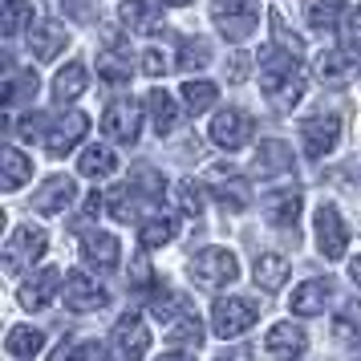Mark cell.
I'll use <instances>...</instances> for the list:
<instances>
[{
  "mask_svg": "<svg viewBox=\"0 0 361 361\" xmlns=\"http://www.w3.org/2000/svg\"><path fill=\"white\" fill-rule=\"evenodd\" d=\"M260 85L264 94H272L276 106H296L305 94V69L293 53L284 49H264L260 53Z\"/></svg>",
  "mask_w": 361,
  "mask_h": 361,
  "instance_id": "1",
  "label": "cell"
},
{
  "mask_svg": "<svg viewBox=\"0 0 361 361\" xmlns=\"http://www.w3.org/2000/svg\"><path fill=\"white\" fill-rule=\"evenodd\" d=\"M187 272H191V280L199 288H224V284H231L240 276V264H235V256L228 247H203V252L191 256Z\"/></svg>",
  "mask_w": 361,
  "mask_h": 361,
  "instance_id": "2",
  "label": "cell"
},
{
  "mask_svg": "<svg viewBox=\"0 0 361 361\" xmlns=\"http://www.w3.org/2000/svg\"><path fill=\"white\" fill-rule=\"evenodd\" d=\"M212 20L219 25V33L228 41H247L260 25V8L252 0H212Z\"/></svg>",
  "mask_w": 361,
  "mask_h": 361,
  "instance_id": "3",
  "label": "cell"
},
{
  "mask_svg": "<svg viewBox=\"0 0 361 361\" xmlns=\"http://www.w3.org/2000/svg\"><path fill=\"white\" fill-rule=\"evenodd\" d=\"M45 231L33 228V224H20L17 231H13V240L4 244V272L8 276H17V272H25L33 260H41L45 256Z\"/></svg>",
  "mask_w": 361,
  "mask_h": 361,
  "instance_id": "4",
  "label": "cell"
},
{
  "mask_svg": "<svg viewBox=\"0 0 361 361\" xmlns=\"http://www.w3.org/2000/svg\"><path fill=\"white\" fill-rule=\"evenodd\" d=\"M138 126H142V110H138V102H130V98L110 102L106 114H102V134H106L110 142H122V147H134V142H138Z\"/></svg>",
  "mask_w": 361,
  "mask_h": 361,
  "instance_id": "5",
  "label": "cell"
},
{
  "mask_svg": "<svg viewBox=\"0 0 361 361\" xmlns=\"http://www.w3.org/2000/svg\"><path fill=\"white\" fill-rule=\"evenodd\" d=\"M256 321H260V317H256V305H252V300H244V296L215 300V309H212L215 337H240V333H247Z\"/></svg>",
  "mask_w": 361,
  "mask_h": 361,
  "instance_id": "6",
  "label": "cell"
},
{
  "mask_svg": "<svg viewBox=\"0 0 361 361\" xmlns=\"http://www.w3.org/2000/svg\"><path fill=\"white\" fill-rule=\"evenodd\" d=\"M317 247L325 260H341L345 247H349V228H345L341 212L333 203H321L317 207Z\"/></svg>",
  "mask_w": 361,
  "mask_h": 361,
  "instance_id": "7",
  "label": "cell"
},
{
  "mask_svg": "<svg viewBox=\"0 0 361 361\" xmlns=\"http://www.w3.org/2000/svg\"><path fill=\"white\" fill-rule=\"evenodd\" d=\"M247 138H252V118H247L244 110L228 106V110H219V114L212 118V142L215 147L240 150V147H247Z\"/></svg>",
  "mask_w": 361,
  "mask_h": 361,
  "instance_id": "8",
  "label": "cell"
},
{
  "mask_svg": "<svg viewBox=\"0 0 361 361\" xmlns=\"http://www.w3.org/2000/svg\"><path fill=\"white\" fill-rule=\"evenodd\" d=\"M300 138H305V154L309 159H325L329 150L337 147V138H341V118H333V114L309 118L300 126Z\"/></svg>",
  "mask_w": 361,
  "mask_h": 361,
  "instance_id": "9",
  "label": "cell"
},
{
  "mask_svg": "<svg viewBox=\"0 0 361 361\" xmlns=\"http://www.w3.org/2000/svg\"><path fill=\"white\" fill-rule=\"evenodd\" d=\"M85 130H90V118L73 110V114L57 118V122H53V130H45V138H41V142H45V150H49L53 159H61V154H69V150L82 142Z\"/></svg>",
  "mask_w": 361,
  "mask_h": 361,
  "instance_id": "10",
  "label": "cell"
},
{
  "mask_svg": "<svg viewBox=\"0 0 361 361\" xmlns=\"http://www.w3.org/2000/svg\"><path fill=\"white\" fill-rule=\"evenodd\" d=\"M114 349L122 361H142L150 349V329L142 317H122L114 325Z\"/></svg>",
  "mask_w": 361,
  "mask_h": 361,
  "instance_id": "11",
  "label": "cell"
},
{
  "mask_svg": "<svg viewBox=\"0 0 361 361\" xmlns=\"http://www.w3.org/2000/svg\"><path fill=\"white\" fill-rule=\"evenodd\" d=\"M300 207H305V195H300L296 187H280V191H268V195L260 199V212L272 228H293Z\"/></svg>",
  "mask_w": 361,
  "mask_h": 361,
  "instance_id": "12",
  "label": "cell"
},
{
  "mask_svg": "<svg viewBox=\"0 0 361 361\" xmlns=\"http://www.w3.org/2000/svg\"><path fill=\"white\" fill-rule=\"evenodd\" d=\"M264 349H268L272 357L296 361V357H305V349H309V337H305V329H300V325H293V321H280V325L268 329V337H264Z\"/></svg>",
  "mask_w": 361,
  "mask_h": 361,
  "instance_id": "13",
  "label": "cell"
},
{
  "mask_svg": "<svg viewBox=\"0 0 361 361\" xmlns=\"http://www.w3.org/2000/svg\"><path fill=\"white\" fill-rule=\"evenodd\" d=\"M73 199H78V183L69 179V175H53V179H45V187L33 195V207L41 215H57V212H66Z\"/></svg>",
  "mask_w": 361,
  "mask_h": 361,
  "instance_id": "14",
  "label": "cell"
},
{
  "mask_svg": "<svg viewBox=\"0 0 361 361\" xmlns=\"http://www.w3.org/2000/svg\"><path fill=\"white\" fill-rule=\"evenodd\" d=\"M61 293H66V305L73 312H98L102 305H106V293H102L98 284L85 276V272H69Z\"/></svg>",
  "mask_w": 361,
  "mask_h": 361,
  "instance_id": "15",
  "label": "cell"
},
{
  "mask_svg": "<svg viewBox=\"0 0 361 361\" xmlns=\"http://www.w3.org/2000/svg\"><path fill=\"white\" fill-rule=\"evenodd\" d=\"M118 17H122V25H126L130 33H159L163 4H159V0H122Z\"/></svg>",
  "mask_w": 361,
  "mask_h": 361,
  "instance_id": "16",
  "label": "cell"
},
{
  "mask_svg": "<svg viewBox=\"0 0 361 361\" xmlns=\"http://www.w3.org/2000/svg\"><path fill=\"white\" fill-rule=\"evenodd\" d=\"M212 191L228 212H244L247 207V183L231 171V166H215L212 171Z\"/></svg>",
  "mask_w": 361,
  "mask_h": 361,
  "instance_id": "17",
  "label": "cell"
},
{
  "mask_svg": "<svg viewBox=\"0 0 361 361\" xmlns=\"http://www.w3.org/2000/svg\"><path fill=\"white\" fill-rule=\"evenodd\" d=\"M69 41V29L61 20H45V25H37L33 33H29V49H33L37 61H53L57 53L66 49Z\"/></svg>",
  "mask_w": 361,
  "mask_h": 361,
  "instance_id": "18",
  "label": "cell"
},
{
  "mask_svg": "<svg viewBox=\"0 0 361 361\" xmlns=\"http://www.w3.org/2000/svg\"><path fill=\"white\" fill-rule=\"evenodd\" d=\"M61 288V272L57 268H41L33 280H25V288H20V305L25 309H45L53 296Z\"/></svg>",
  "mask_w": 361,
  "mask_h": 361,
  "instance_id": "19",
  "label": "cell"
},
{
  "mask_svg": "<svg viewBox=\"0 0 361 361\" xmlns=\"http://www.w3.org/2000/svg\"><path fill=\"white\" fill-rule=\"evenodd\" d=\"M329 296H333V280H305L300 288H293V312L317 317V312H325Z\"/></svg>",
  "mask_w": 361,
  "mask_h": 361,
  "instance_id": "20",
  "label": "cell"
},
{
  "mask_svg": "<svg viewBox=\"0 0 361 361\" xmlns=\"http://www.w3.org/2000/svg\"><path fill=\"white\" fill-rule=\"evenodd\" d=\"M252 276H256V284H260L264 293H276V288H284V284H288V276H293V264L284 260L280 252H264V256H256Z\"/></svg>",
  "mask_w": 361,
  "mask_h": 361,
  "instance_id": "21",
  "label": "cell"
},
{
  "mask_svg": "<svg viewBox=\"0 0 361 361\" xmlns=\"http://www.w3.org/2000/svg\"><path fill=\"white\" fill-rule=\"evenodd\" d=\"M82 256H85V264L114 268L118 256H122V247H118V240L114 235H106V231H85L82 235Z\"/></svg>",
  "mask_w": 361,
  "mask_h": 361,
  "instance_id": "22",
  "label": "cell"
},
{
  "mask_svg": "<svg viewBox=\"0 0 361 361\" xmlns=\"http://www.w3.org/2000/svg\"><path fill=\"white\" fill-rule=\"evenodd\" d=\"M317 73H321V82L325 85H341L349 82L353 73H357V53L353 49H333L321 57V66H317Z\"/></svg>",
  "mask_w": 361,
  "mask_h": 361,
  "instance_id": "23",
  "label": "cell"
},
{
  "mask_svg": "<svg viewBox=\"0 0 361 361\" xmlns=\"http://www.w3.org/2000/svg\"><path fill=\"white\" fill-rule=\"evenodd\" d=\"M256 171L260 175H284V171H293V150H288V142L264 138L260 150H256Z\"/></svg>",
  "mask_w": 361,
  "mask_h": 361,
  "instance_id": "24",
  "label": "cell"
},
{
  "mask_svg": "<svg viewBox=\"0 0 361 361\" xmlns=\"http://www.w3.org/2000/svg\"><path fill=\"white\" fill-rule=\"evenodd\" d=\"M0 183H4V191H17L20 183L33 179V159H25L17 147H4L0 150Z\"/></svg>",
  "mask_w": 361,
  "mask_h": 361,
  "instance_id": "25",
  "label": "cell"
},
{
  "mask_svg": "<svg viewBox=\"0 0 361 361\" xmlns=\"http://www.w3.org/2000/svg\"><path fill=\"white\" fill-rule=\"evenodd\" d=\"M78 171L85 179H110L118 171V154L110 147H85L82 159H78Z\"/></svg>",
  "mask_w": 361,
  "mask_h": 361,
  "instance_id": "26",
  "label": "cell"
},
{
  "mask_svg": "<svg viewBox=\"0 0 361 361\" xmlns=\"http://www.w3.org/2000/svg\"><path fill=\"white\" fill-rule=\"evenodd\" d=\"M41 345H45L41 329H33V325H17V329H8V341H4V349H8V357L29 361L33 353H41Z\"/></svg>",
  "mask_w": 361,
  "mask_h": 361,
  "instance_id": "27",
  "label": "cell"
},
{
  "mask_svg": "<svg viewBox=\"0 0 361 361\" xmlns=\"http://www.w3.org/2000/svg\"><path fill=\"white\" fill-rule=\"evenodd\" d=\"M82 94H85V66L82 61H69V66L53 78V98L66 106V102L82 98Z\"/></svg>",
  "mask_w": 361,
  "mask_h": 361,
  "instance_id": "28",
  "label": "cell"
},
{
  "mask_svg": "<svg viewBox=\"0 0 361 361\" xmlns=\"http://www.w3.org/2000/svg\"><path fill=\"white\" fill-rule=\"evenodd\" d=\"M166 341H175V345H203V325H199V312L195 309H187L183 317H175L171 325H166Z\"/></svg>",
  "mask_w": 361,
  "mask_h": 361,
  "instance_id": "29",
  "label": "cell"
},
{
  "mask_svg": "<svg viewBox=\"0 0 361 361\" xmlns=\"http://www.w3.org/2000/svg\"><path fill=\"white\" fill-rule=\"evenodd\" d=\"M179 235V224L171 219V215H154V219H147L142 228H138V244L142 247H163V244H171Z\"/></svg>",
  "mask_w": 361,
  "mask_h": 361,
  "instance_id": "30",
  "label": "cell"
},
{
  "mask_svg": "<svg viewBox=\"0 0 361 361\" xmlns=\"http://www.w3.org/2000/svg\"><path fill=\"white\" fill-rule=\"evenodd\" d=\"M147 110L154 118V130L159 134H171L175 130V98L166 90H150L147 94Z\"/></svg>",
  "mask_w": 361,
  "mask_h": 361,
  "instance_id": "31",
  "label": "cell"
},
{
  "mask_svg": "<svg viewBox=\"0 0 361 361\" xmlns=\"http://www.w3.org/2000/svg\"><path fill=\"white\" fill-rule=\"evenodd\" d=\"M29 20H33V4L29 0H4L0 4V33L4 37H17Z\"/></svg>",
  "mask_w": 361,
  "mask_h": 361,
  "instance_id": "32",
  "label": "cell"
},
{
  "mask_svg": "<svg viewBox=\"0 0 361 361\" xmlns=\"http://www.w3.org/2000/svg\"><path fill=\"white\" fill-rule=\"evenodd\" d=\"M341 0H309L305 4V17H309L312 29H321V33H329V29H337V17H341Z\"/></svg>",
  "mask_w": 361,
  "mask_h": 361,
  "instance_id": "33",
  "label": "cell"
},
{
  "mask_svg": "<svg viewBox=\"0 0 361 361\" xmlns=\"http://www.w3.org/2000/svg\"><path fill=\"white\" fill-rule=\"evenodd\" d=\"M29 94H37V73L33 69H8V78H4V106H17L25 102Z\"/></svg>",
  "mask_w": 361,
  "mask_h": 361,
  "instance_id": "34",
  "label": "cell"
},
{
  "mask_svg": "<svg viewBox=\"0 0 361 361\" xmlns=\"http://www.w3.org/2000/svg\"><path fill=\"white\" fill-rule=\"evenodd\" d=\"M179 94H183V106H187L191 114H203V110H212L215 98H219V90H215L212 82H187Z\"/></svg>",
  "mask_w": 361,
  "mask_h": 361,
  "instance_id": "35",
  "label": "cell"
},
{
  "mask_svg": "<svg viewBox=\"0 0 361 361\" xmlns=\"http://www.w3.org/2000/svg\"><path fill=\"white\" fill-rule=\"evenodd\" d=\"M179 66H183V69H203V66H212V45H207L203 37H191V41H183Z\"/></svg>",
  "mask_w": 361,
  "mask_h": 361,
  "instance_id": "36",
  "label": "cell"
},
{
  "mask_svg": "<svg viewBox=\"0 0 361 361\" xmlns=\"http://www.w3.org/2000/svg\"><path fill=\"white\" fill-rule=\"evenodd\" d=\"M98 73H102V82H114V85L130 82V57H114V53H106V57L98 61Z\"/></svg>",
  "mask_w": 361,
  "mask_h": 361,
  "instance_id": "37",
  "label": "cell"
},
{
  "mask_svg": "<svg viewBox=\"0 0 361 361\" xmlns=\"http://www.w3.org/2000/svg\"><path fill=\"white\" fill-rule=\"evenodd\" d=\"M337 337L361 349V305H349V309L341 312V321H337Z\"/></svg>",
  "mask_w": 361,
  "mask_h": 361,
  "instance_id": "38",
  "label": "cell"
},
{
  "mask_svg": "<svg viewBox=\"0 0 361 361\" xmlns=\"http://www.w3.org/2000/svg\"><path fill=\"white\" fill-rule=\"evenodd\" d=\"M134 187H110V191H106V203H110V215H114V219H122V224H130V215H134V195H130Z\"/></svg>",
  "mask_w": 361,
  "mask_h": 361,
  "instance_id": "39",
  "label": "cell"
},
{
  "mask_svg": "<svg viewBox=\"0 0 361 361\" xmlns=\"http://www.w3.org/2000/svg\"><path fill=\"white\" fill-rule=\"evenodd\" d=\"M175 199H179V207L187 215H203V187H199L195 179H183L179 191H175Z\"/></svg>",
  "mask_w": 361,
  "mask_h": 361,
  "instance_id": "40",
  "label": "cell"
},
{
  "mask_svg": "<svg viewBox=\"0 0 361 361\" xmlns=\"http://www.w3.org/2000/svg\"><path fill=\"white\" fill-rule=\"evenodd\" d=\"M94 353H102V349H94L90 341H61L49 353V361H90Z\"/></svg>",
  "mask_w": 361,
  "mask_h": 361,
  "instance_id": "41",
  "label": "cell"
},
{
  "mask_svg": "<svg viewBox=\"0 0 361 361\" xmlns=\"http://www.w3.org/2000/svg\"><path fill=\"white\" fill-rule=\"evenodd\" d=\"M268 20H272V33H276L280 49H284V53H293V57H300V53H305V45H300V37H293L288 29H284V20H280V13H272Z\"/></svg>",
  "mask_w": 361,
  "mask_h": 361,
  "instance_id": "42",
  "label": "cell"
},
{
  "mask_svg": "<svg viewBox=\"0 0 361 361\" xmlns=\"http://www.w3.org/2000/svg\"><path fill=\"white\" fill-rule=\"evenodd\" d=\"M166 69H171V61H166L163 49H147V53H142V73H150V78H163Z\"/></svg>",
  "mask_w": 361,
  "mask_h": 361,
  "instance_id": "43",
  "label": "cell"
},
{
  "mask_svg": "<svg viewBox=\"0 0 361 361\" xmlns=\"http://www.w3.org/2000/svg\"><path fill=\"white\" fill-rule=\"evenodd\" d=\"M130 183H142V187H150V195H163V179L154 175V171H147V166H138L130 175Z\"/></svg>",
  "mask_w": 361,
  "mask_h": 361,
  "instance_id": "44",
  "label": "cell"
},
{
  "mask_svg": "<svg viewBox=\"0 0 361 361\" xmlns=\"http://www.w3.org/2000/svg\"><path fill=\"white\" fill-rule=\"evenodd\" d=\"M228 78H231V82H244V78H247V57H244V53H235V57H231Z\"/></svg>",
  "mask_w": 361,
  "mask_h": 361,
  "instance_id": "45",
  "label": "cell"
},
{
  "mask_svg": "<svg viewBox=\"0 0 361 361\" xmlns=\"http://www.w3.org/2000/svg\"><path fill=\"white\" fill-rule=\"evenodd\" d=\"M41 134V114H29L25 122H20V138H37ZM45 138V134H41Z\"/></svg>",
  "mask_w": 361,
  "mask_h": 361,
  "instance_id": "46",
  "label": "cell"
},
{
  "mask_svg": "<svg viewBox=\"0 0 361 361\" xmlns=\"http://www.w3.org/2000/svg\"><path fill=\"white\" fill-rule=\"evenodd\" d=\"M349 33H353V41L361 45V4L353 8V20H349Z\"/></svg>",
  "mask_w": 361,
  "mask_h": 361,
  "instance_id": "47",
  "label": "cell"
},
{
  "mask_svg": "<svg viewBox=\"0 0 361 361\" xmlns=\"http://www.w3.org/2000/svg\"><path fill=\"white\" fill-rule=\"evenodd\" d=\"M219 361H252V349H231L228 357H219Z\"/></svg>",
  "mask_w": 361,
  "mask_h": 361,
  "instance_id": "48",
  "label": "cell"
},
{
  "mask_svg": "<svg viewBox=\"0 0 361 361\" xmlns=\"http://www.w3.org/2000/svg\"><path fill=\"white\" fill-rule=\"evenodd\" d=\"M349 276H353V284L361 288V256H353V264H349Z\"/></svg>",
  "mask_w": 361,
  "mask_h": 361,
  "instance_id": "49",
  "label": "cell"
},
{
  "mask_svg": "<svg viewBox=\"0 0 361 361\" xmlns=\"http://www.w3.org/2000/svg\"><path fill=\"white\" fill-rule=\"evenodd\" d=\"M159 361H195V357H191V353H163Z\"/></svg>",
  "mask_w": 361,
  "mask_h": 361,
  "instance_id": "50",
  "label": "cell"
},
{
  "mask_svg": "<svg viewBox=\"0 0 361 361\" xmlns=\"http://www.w3.org/2000/svg\"><path fill=\"white\" fill-rule=\"evenodd\" d=\"M163 4H175V8H183V4H187V0H163Z\"/></svg>",
  "mask_w": 361,
  "mask_h": 361,
  "instance_id": "51",
  "label": "cell"
},
{
  "mask_svg": "<svg viewBox=\"0 0 361 361\" xmlns=\"http://www.w3.org/2000/svg\"><path fill=\"white\" fill-rule=\"evenodd\" d=\"M98 361H114V357H106V353H102V357H98Z\"/></svg>",
  "mask_w": 361,
  "mask_h": 361,
  "instance_id": "52",
  "label": "cell"
}]
</instances>
